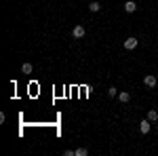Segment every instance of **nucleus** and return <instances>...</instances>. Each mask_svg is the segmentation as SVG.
<instances>
[{
    "label": "nucleus",
    "mask_w": 158,
    "mask_h": 156,
    "mask_svg": "<svg viewBox=\"0 0 158 156\" xmlns=\"http://www.w3.org/2000/svg\"><path fill=\"white\" fill-rule=\"evenodd\" d=\"M124 11L129 13V15H131V13H135V11H137V2H133V0H127V2H124Z\"/></svg>",
    "instance_id": "nucleus-5"
},
{
    "label": "nucleus",
    "mask_w": 158,
    "mask_h": 156,
    "mask_svg": "<svg viewBox=\"0 0 158 156\" xmlns=\"http://www.w3.org/2000/svg\"><path fill=\"white\" fill-rule=\"evenodd\" d=\"M86 154H89L86 148H78V150H76V156H86Z\"/></svg>",
    "instance_id": "nucleus-11"
},
{
    "label": "nucleus",
    "mask_w": 158,
    "mask_h": 156,
    "mask_svg": "<svg viewBox=\"0 0 158 156\" xmlns=\"http://www.w3.org/2000/svg\"><path fill=\"white\" fill-rule=\"evenodd\" d=\"M108 97H118V91H116L114 86H110L108 89Z\"/></svg>",
    "instance_id": "nucleus-10"
},
{
    "label": "nucleus",
    "mask_w": 158,
    "mask_h": 156,
    "mask_svg": "<svg viewBox=\"0 0 158 156\" xmlns=\"http://www.w3.org/2000/svg\"><path fill=\"white\" fill-rule=\"evenodd\" d=\"M137 44H139V40H137V38H127V40H124V42H122V47L127 48V51H133V48H137Z\"/></svg>",
    "instance_id": "nucleus-2"
},
{
    "label": "nucleus",
    "mask_w": 158,
    "mask_h": 156,
    "mask_svg": "<svg viewBox=\"0 0 158 156\" xmlns=\"http://www.w3.org/2000/svg\"><path fill=\"white\" fill-rule=\"evenodd\" d=\"M32 70H34L32 63H23V65H21V72H23V74H32Z\"/></svg>",
    "instance_id": "nucleus-9"
},
{
    "label": "nucleus",
    "mask_w": 158,
    "mask_h": 156,
    "mask_svg": "<svg viewBox=\"0 0 158 156\" xmlns=\"http://www.w3.org/2000/svg\"><path fill=\"white\" fill-rule=\"evenodd\" d=\"M143 84L150 86V89H154V86L158 84V78L154 76V74H146V76H143Z\"/></svg>",
    "instance_id": "nucleus-1"
},
{
    "label": "nucleus",
    "mask_w": 158,
    "mask_h": 156,
    "mask_svg": "<svg viewBox=\"0 0 158 156\" xmlns=\"http://www.w3.org/2000/svg\"><path fill=\"white\" fill-rule=\"evenodd\" d=\"M85 34H86V30L82 27V25H74V30H72V36L74 38L80 40V38H85Z\"/></svg>",
    "instance_id": "nucleus-3"
},
{
    "label": "nucleus",
    "mask_w": 158,
    "mask_h": 156,
    "mask_svg": "<svg viewBox=\"0 0 158 156\" xmlns=\"http://www.w3.org/2000/svg\"><path fill=\"white\" fill-rule=\"evenodd\" d=\"M89 11H91V13H99V11H101V4H99L97 0H93V2L89 4Z\"/></svg>",
    "instance_id": "nucleus-7"
},
{
    "label": "nucleus",
    "mask_w": 158,
    "mask_h": 156,
    "mask_svg": "<svg viewBox=\"0 0 158 156\" xmlns=\"http://www.w3.org/2000/svg\"><path fill=\"white\" fill-rule=\"evenodd\" d=\"M63 156H76V150H65Z\"/></svg>",
    "instance_id": "nucleus-12"
},
{
    "label": "nucleus",
    "mask_w": 158,
    "mask_h": 156,
    "mask_svg": "<svg viewBox=\"0 0 158 156\" xmlns=\"http://www.w3.org/2000/svg\"><path fill=\"white\" fill-rule=\"evenodd\" d=\"M150 129H152V124H150V120H141V122H139V133H143V135H148V133H150Z\"/></svg>",
    "instance_id": "nucleus-4"
},
{
    "label": "nucleus",
    "mask_w": 158,
    "mask_h": 156,
    "mask_svg": "<svg viewBox=\"0 0 158 156\" xmlns=\"http://www.w3.org/2000/svg\"><path fill=\"white\" fill-rule=\"evenodd\" d=\"M118 101H122V103L131 101V93H129V91H122V93H118Z\"/></svg>",
    "instance_id": "nucleus-6"
},
{
    "label": "nucleus",
    "mask_w": 158,
    "mask_h": 156,
    "mask_svg": "<svg viewBox=\"0 0 158 156\" xmlns=\"http://www.w3.org/2000/svg\"><path fill=\"white\" fill-rule=\"evenodd\" d=\"M148 120H150V122H156L158 120V112L156 110H148Z\"/></svg>",
    "instance_id": "nucleus-8"
}]
</instances>
